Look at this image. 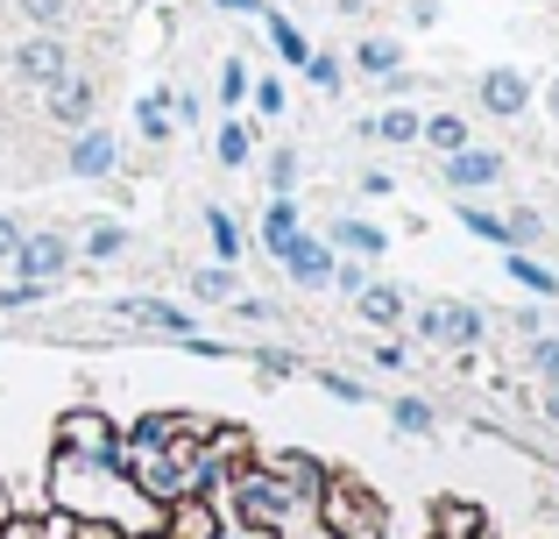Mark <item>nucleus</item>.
<instances>
[{"instance_id": "72a5a7b5", "label": "nucleus", "mask_w": 559, "mask_h": 539, "mask_svg": "<svg viewBox=\"0 0 559 539\" xmlns=\"http://www.w3.org/2000/svg\"><path fill=\"white\" fill-rule=\"evenodd\" d=\"M270 178H276V192H290V185H298V156L276 150V156H270Z\"/></svg>"}, {"instance_id": "cd10ccee", "label": "nucleus", "mask_w": 559, "mask_h": 539, "mask_svg": "<svg viewBox=\"0 0 559 539\" xmlns=\"http://www.w3.org/2000/svg\"><path fill=\"white\" fill-rule=\"evenodd\" d=\"M191 291H199L205 305H219V298H234V270H199L191 277Z\"/></svg>"}, {"instance_id": "bb28decb", "label": "nucleus", "mask_w": 559, "mask_h": 539, "mask_svg": "<svg viewBox=\"0 0 559 539\" xmlns=\"http://www.w3.org/2000/svg\"><path fill=\"white\" fill-rule=\"evenodd\" d=\"M390 419H396L404 433H425V426H432V405H425V398H396V405H390Z\"/></svg>"}, {"instance_id": "aec40b11", "label": "nucleus", "mask_w": 559, "mask_h": 539, "mask_svg": "<svg viewBox=\"0 0 559 539\" xmlns=\"http://www.w3.org/2000/svg\"><path fill=\"white\" fill-rule=\"evenodd\" d=\"M248 150H255V136H248L241 121L219 128V164H227V171H241V164H248Z\"/></svg>"}, {"instance_id": "b1692460", "label": "nucleus", "mask_w": 559, "mask_h": 539, "mask_svg": "<svg viewBox=\"0 0 559 539\" xmlns=\"http://www.w3.org/2000/svg\"><path fill=\"white\" fill-rule=\"evenodd\" d=\"M510 277H518L524 291H538V298H552V270L532 263V256H510Z\"/></svg>"}, {"instance_id": "7ed1b4c3", "label": "nucleus", "mask_w": 559, "mask_h": 539, "mask_svg": "<svg viewBox=\"0 0 559 539\" xmlns=\"http://www.w3.org/2000/svg\"><path fill=\"white\" fill-rule=\"evenodd\" d=\"M312 518L326 539H382V497L355 476H326L312 497Z\"/></svg>"}, {"instance_id": "6ab92c4d", "label": "nucleus", "mask_w": 559, "mask_h": 539, "mask_svg": "<svg viewBox=\"0 0 559 539\" xmlns=\"http://www.w3.org/2000/svg\"><path fill=\"white\" fill-rule=\"evenodd\" d=\"M355 65H361V71H376V79H382V71H396V65H404V50H396V43H382V36H369V43L355 50Z\"/></svg>"}, {"instance_id": "0eeeda50", "label": "nucleus", "mask_w": 559, "mask_h": 539, "mask_svg": "<svg viewBox=\"0 0 559 539\" xmlns=\"http://www.w3.org/2000/svg\"><path fill=\"white\" fill-rule=\"evenodd\" d=\"M71 249L57 235H22V249H14V270H22V284H50V277H64Z\"/></svg>"}, {"instance_id": "9b49d317", "label": "nucleus", "mask_w": 559, "mask_h": 539, "mask_svg": "<svg viewBox=\"0 0 559 539\" xmlns=\"http://www.w3.org/2000/svg\"><path fill=\"white\" fill-rule=\"evenodd\" d=\"M447 178L461 185V192H481V185L503 178V156H496V150H453L447 156Z\"/></svg>"}, {"instance_id": "a19ab883", "label": "nucleus", "mask_w": 559, "mask_h": 539, "mask_svg": "<svg viewBox=\"0 0 559 539\" xmlns=\"http://www.w3.org/2000/svg\"><path fill=\"white\" fill-rule=\"evenodd\" d=\"M546 405H552V419H559V384H552V398H546Z\"/></svg>"}, {"instance_id": "f3484780", "label": "nucleus", "mask_w": 559, "mask_h": 539, "mask_svg": "<svg viewBox=\"0 0 559 539\" xmlns=\"http://www.w3.org/2000/svg\"><path fill=\"white\" fill-rule=\"evenodd\" d=\"M439 539H481V512L475 504H439Z\"/></svg>"}, {"instance_id": "e433bc0d", "label": "nucleus", "mask_w": 559, "mask_h": 539, "mask_svg": "<svg viewBox=\"0 0 559 539\" xmlns=\"http://www.w3.org/2000/svg\"><path fill=\"white\" fill-rule=\"evenodd\" d=\"M284 370H298V362H290L284 348H262V376H284Z\"/></svg>"}, {"instance_id": "393cba45", "label": "nucleus", "mask_w": 559, "mask_h": 539, "mask_svg": "<svg viewBox=\"0 0 559 539\" xmlns=\"http://www.w3.org/2000/svg\"><path fill=\"white\" fill-rule=\"evenodd\" d=\"M461 227L481 235V242H510V221H496V213H481V207H461Z\"/></svg>"}, {"instance_id": "79ce46f5", "label": "nucleus", "mask_w": 559, "mask_h": 539, "mask_svg": "<svg viewBox=\"0 0 559 539\" xmlns=\"http://www.w3.org/2000/svg\"><path fill=\"white\" fill-rule=\"evenodd\" d=\"M552 114H559V85H552Z\"/></svg>"}, {"instance_id": "2eb2a0df", "label": "nucleus", "mask_w": 559, "mask_h": 539, "mask_svg": "<svg viewBox=\"0 0 559 539\" xmlns=\"http://www.w3.org/2000/svg\"><path fill=\"white\" fill-rule=\"evenodd\" d=\"M355 298H361V319H376V327H396V319H404V291L396 284H361Z\"/></svg>"}, {"instance_id": "6e6552de", "label": "nucleus", "mask_w": 559, "mask_h": 539, "mask_svg": "<svg viewBox=\"0 0 559 539\" xmlns=\"http://www.w3.org/2000/svg\"><path fill=\"white\" fill-rule=\"evenodd\" d=\"M276 256H284V270L298 277V284H326V277H333V249H326L319 235H305V227H298V235H290Z\"/></svg>"}, {"instance_id": "9d476101", "label": "nucleus", "mask_w": 559, "mask_h": 539, "mask_svg": "<svg viewBox=\"0 0 559 539\" xmlns=\"http://www.w3.org/2000/svg\"><path fill=\"white\" fill-rule=\"evenodd\" d=\"M114 313H121V319H135V327H156V333H170V341L199 333V319H191V313H178V305H164V298H121Z\"/></svg>"}, {"instance_id": "f704fd0d", "label": "nucleus", "mask_w": 559, "mask_h": 539, "mask_svg": "<svg viewBox=\"0 0 559 539\" xmlns=\"http://www.w3.org/2000/svg\"><path fill=\"white\" fill-rule=\"evenodd\" d=\"M248 93H255V107H262V114H284V85H276V79L248 85Z\"/></svg>"}, {"instance_id": "412c9836", "label": "nucleus", "mask_w": 559, "mask_h": 539, "mask_svg": "<svg viewBox=\"0 0 559 539\" xmlns=\"http://www.w3.org/2000/svg\"><path fill=\"white\" fill-rule=\"evenodd\" d=\"M205 235H213V256H241V227H234L219 207H205Z\"/></svg>"}, {"instance_id": "20e7f679", "label": "nucleus", "mask_w": 559, "mask_h": 539, "mask_svg": "<svg viewBox=\"0 0 559 539\" xmlns=\"http://www.w3.org/2000/svg\"><path fill=\"white\" fill-rule=\"evenodd\" d=\"M57 447H71V455H107V461H121V433H114L107 412H64V426H57Z\"/></svg>"}, {"instance_id": "f8f14e48", "label": "nucleus", "mask_w": 559, "mask_h": 539, "mask_svg": "<svg viewBox=\"0 0 559 539\" xmlns=\"http://www.w3.org/2000/svg\"><path fill=\"white\" fill-rule=\"evenodd\" d=\"M114 156H121V150H114L107 128H79V142H71V171H79V178H107Z\"/></svg>"}, {"instance_id": "473e14b6", "label": "nucleus", "mask_w": 559, "mask_h": 539, "mask_svg": "<svg viewBox=\"0 0 559 539\" xmlns=\"http://www.w3.org/2000/svg\"><path fill=\"white\" fill-rule=\"evenodd\" d=\"M241 93H248V65H219V99L234 107Z\"/></svg>"}, {"instance_id": "f03ea898", "label": "nucleus", "mask_w": 559, "mask_h": 539, "mask_svg": "<svg viewBox=\"0 0 559 539\" xmlns=\"http://www.w3.org/2000/svg\"><path fill=\"white\" fill-rule=\"evenodd\" d=\"M234 483H241V532L290 539L298 526H312V497H319V490L290 483L284 469H241Z\"/></svg>"}, {"instance_id": "4be33fe9", "label": "nucleus", "mask_w": 559, "mask_h": 539, "mask_svg": "<svg viewBox=\"0 0 559 539\" xmlns=\"http://www.w3.org/2000/svg\"><path fill=\"white\" fill-rule=\"evenodd\" d=\"M71 518H57V526H36V518H0V539H64Z\"/></svg>"}, {"instance_id": "f257e3e1", "label": "nucleus", "mask_w": 559, "mask_h": 539, "mask_svg": "<svg viewBox=\"0 0 559 539\" xmlns=\"http://www.w3.org/2000/svg\"><path fill=\"white\" fill-rule=\"evenodd\" d=\"M50 504H57V518H71V526H107L121 539H156L164 532V504L142 497V490L128 483V469L107 461V455H71V447H57L50 455Z\"/></svg>"}, {"instance_id": "1a4fd4ad", "label": "nucleus", "mask_w": 559, "mask_h": 539, "mask_svg": "<svg viewBox=\"0 0 559 539\" xmlns=\"http://www.w3.org/2000/svg\"><path fill=\"white\" fill-rule=\"evenodd\" d=\"M418 327L432 333V341H453V348L481 341V313H475V305H432V313H418Z\"/></svg>"}, {"instance_id": "dca6fc26", "label": "nucleus", "mask_w": 559, "mask_h": 539, "mask_svg": "<svg viewBox=\"0 0 559 539\" xmlns=\"http://www.w3.org/2000/svg\"><path fill=\"white\" fill-rule=\"evenodd\" d=\"M418 136H425V142H432V150H439V156H453V150H467V121H461V114H432V121H425V128H418Z\"/></svg>"}, {"instance_id": "a211bd4d", "label": "nucleus", "mask_w": 559, "mask_h": 539, "mask_svg": "<svg viewBox=\"0 0 559 539\" xmlns=\"http://www.w3.org/2000/svg\"><path fill=\"white\" fill-rule=\"evenodd\" d=\"M333 242H341V249H361V256H382V249H390V242H382V227H369V221H341V227H333Z\"/></svg>"}, {"instance_id": "4468645a", "label": "nucleus", "mask_w": 559, "mask_h": 539, "mask_svg": "<svg viewBox=\"0 0 559 539\" xmlns=\"http://www.w3.org/2000/svg\"><path fill=\"white\" fill-rule=\"evenodd\" d=\"M298 235V199L290 192H276V199H262V242H270V256L284 249V242Z\"/></svg>"}, {"instance_id": "ea45409f", "label": "nucleus", "mask_w": 559, "mask_h": 539, "mask_svg": "<svg viewBox=\"0 0 559 539\" xmlns=\"http://www.w3.org/2000/svg\"><path fill=\"white\" fill-rule=\"evenodd\" d=\"M219 8H227V14H255L262 0H219Z\"/></svg>"}, {"instance_id": "7c9ffc66", "label": "nucleus", "mask_w": 559, "mask_h": 539, "mask_svg": "<svg viewBox=\"0 0 559 539\" xmlns=\"http://www.w3.org/2000/svg\"><path fill=\"white\" fill-rule=\"evenodd\" d=\"M305 71H312L319 93H341V57H305Z\"/></svg>"}, {"instance_id": "423d86ee", "label": "nucleus", "mask_w": 559, "mask_h": 539, "mask_svg": "<svg viewBox=\"0 0 559 539\" xmlns=\"http://www.w3.org/2000/svg\"><path fill=\"white\" fill-rule=\"evenodd\" d=\"M93 107H99V85L85 79V71H64V79L50 85V121L85 128V121H93Z\"/></svg>"}, {"instance_id": "58836bf2", "label": "nucleus", "mask_w": 559, "mask_h": 539, "mask_svg": "<svg viewBox=\"0 0 559 539\" xmlns=\"http://www.w3.org/2000/svg\"><path fill=\"white\" fill-rule=\"evenodd\" d=\"M14 249H22V227H14V221H0V256H14Z\"/></svg>"}, {"instance_id": "5701e85b", "label": "nucleus", "mask_w": 559, "mask_h": 539, "mask_svg": "<svg viewBox=\"0 0 559 539\" xmlns=\"http://www.w3.org/2000/svg\"><path fill=\"white\" fill-rule=\"evenodd\" d=\"M128 249V227H93V235H85V256H93V263H107V256H121Z\"/></svg>"}, {"instance_id": "c756f323", "label": "nucleus", "mask_w": 559, "mask_h": 539, "mask_svg": "<svg viewBox=\"0 0 559 539\" xmlns=\"http://www.w3.org/2000/svg\"><path fill=\"white\" fill-rule=\"evenodd\" d=\"M22 14H28L36 28H57V22L71 14V0H22Z\"/></svg>"}, {"instance_id": "a878e982", "label": "nucleus", "mask_w": 559, "mask_h": 539, "mask_svg": "<svg viewBox=\"0 0 559 539\" xmlns=\"http://www.w3.org/2000/svg\"><path fill=\"white\" fill-rule=\"evenodd\" d=\"M270 43H276V50L290 57V65H305V57H312V50H305V36H298V28L284 22V14H270Z\"/></svg>"}, {"instance_id": "ddd939ff", "label": "nucleus", "mask_w": 559, "mask_h": 539, "mask_svg": "<svg viewBox=\"0 0 559 539\" xmlns=\"http://www.w3.org/2000/svg\"><path fill=\"white\" fill-rule=\"evenodd\" d=\"M481 107L489 114H524L532 107V85H524L518 71H489V79H481Z\"/></svg>"}, {"instance_id": "4c0bfd02", "label": "nucleus", "mask_w": 559, "mask_h": 539, "mask_svg": "<svg viewBox=\"0 0 559 539\" xmlns=\"http://www.w3.org/2000/svg\"><path fill=\"white\" fill-rule=\"evenodd\" d=\"M326 390H333V398H347V405H361V398H369V390H361V384H347V376H326Z\"/></svg>"}, {"instance_id": "c9c22d12", "label": "nucleus", "mask_w": 559, "mask_h": 539, "mask_svg": "<svg viewBox=\"0 0 559 539\" xmlns=\"http://www.w3.org/2000/svg\"><path fill=\"white\" fill-rule=\"evenodd\" d=\"M538 370H546L552 384H559V333H546V341H538Z\"/></svg>"}, {"instance_id": "c85d7f7f", "label": "nucleus", "mask_w": 559, "mask_h": 539, "mask_svg": "<svg viewBox=\"0 0 559 539\" xmlns=\"http://www.w3.org/2000/svg\"><path fill=\"white\" fill-rule=\"evenodd\" d=\"M135 121H142V136H150V142H170V114H164V99H142Z\"/></svg>"}, {"instance_id": "39448f33", "label": "nucleus", "mask_w": 559, "mask_h": 539, "mask_svg": "<svg viewBox=\"0 0 559 539\" xmlns=\"http://www.w3.org/2000/svg\"><path fill=\"white\" fill-rule=\"evenodd\" d=\"M14 71H22V85H43V93H50V85L71 71V57H64V43H57V36H43V28H36V36L14 50Z\"/></svg>"}, {"instance_id": "2f4dec72", "label": "nucleus", "mask_w": 559, "mask_h": 539, "mask_svg": "<svg viewBox=\"0 0 559 539\" xmlns=\"http://www.w3.org/2000/svg\"><path fill=\"white\" fill-rule=\"evenodd\" d=\"M418 114H404V107H396V114H382V136H390V142H411V136H418Z\"/></svg>"}]
</instances>
